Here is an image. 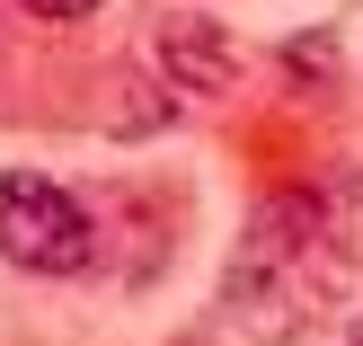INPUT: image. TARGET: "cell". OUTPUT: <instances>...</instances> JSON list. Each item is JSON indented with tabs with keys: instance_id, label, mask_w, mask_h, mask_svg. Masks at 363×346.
<instances>
[{
	"instance_id": "5b68a950",
	"label": "cell",
	"mask_w": 363,
	"mask_h": 346,
	"mask_svg": "<svg viewBox=\"0 0 363 346\" xmlns=\"http://www.w3.org/2000/svg\"><path fill=\"white\" fill-rule=\"evenodd\" d=\"M354 346H363V320H354Z\"/></svg>"
},
{
	"instance_id": "7a4b0ae2",
	"label": "cell",
	"mask_w": 363,
	"mask_h": 346,
	"mask_svg": "<svg viewBox=\"0 0 363 346\" xmlns=\"http://www.w3.org/2000/svg\"><path fill=\"white\" fill-rule=\"evenodd\" d=\"M0 258L27 276H89L98 266V213L35 169H0Z\"/></svg>"
},
{
	"instance_id": "6da1fadb",
	"label": "cell",
	"mask_w": 363,
	"mask_h": 346,
	"mask_svg": "<svg viewBox=\"0 0 363 346\" xmlns=\"http://www.w3.org/2000/svg\"><path fill=\"white\" fill-rule=\"evenodd\" d=\"M337 284H346L337 213L319 205V195H275V205H257L240 258H230V320L257 346H301L337 311Z\"/></svg>"
},
{
	"instance_id": "277c9868",
	"label": "cell",
	"mask_w": 363,
	"mask_h": 346,
	"mask_svg": "<svg viewBox=\"0 0 363 346\" xmlns=\"http://www.w3.org/2000/svg\"><path fill=\"white\" fill-rule=\"evenodd\" d=\"M18 9H35V18H89L98 0H18Z\"/></svg>"
},
{
	"instance_id": "3957f363",
	"label": "cell",
	"mask_w": 363,
	"mask_h": 346,
	"mask_svg": "<svg viewBox=\"0 0 363 346\" xmlns=\"http://www.w3.org/2000/svg\"><path fill=\"white\" fill-rule=\"evenodd\" d=\"M160 71H169V89H186V98H240L248 53H240V36H230L222 18H169V27H160Z\"/></svg>"
}]
</instances>
